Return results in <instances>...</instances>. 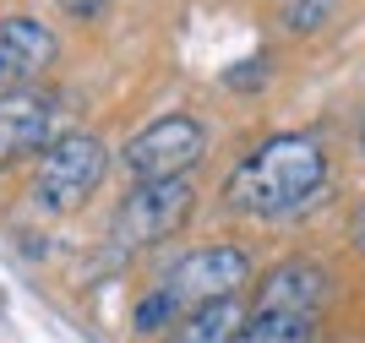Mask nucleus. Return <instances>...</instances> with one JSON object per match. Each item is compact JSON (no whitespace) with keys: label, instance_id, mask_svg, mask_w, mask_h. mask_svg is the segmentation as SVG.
Listing matches in <instances>:
<instances>
[{"label":"nucleus","instance_id":"nucleus-1","mask_svg":"<svg viewBox=\"0 0 365 343\" xmlns=\"http://www.w3.org/2000/svg\"><path fill=\"white\" fill-rule=\"evenodd\" d=\"M327 180L317 136H273L257 153H245L235 175L224 180V208L245 218H278V213L305 208Z\"/></svg>","mask_w":365,"mask_h":343},{"label":"nucleus","instance_id":"nucleus-2","mask_svg":"<svg viewBox=\"0 0 365 343\" xmlns=\"http://www.w3.org/2000/svg\"><path fill=\"white\" fill-rule=\"evenodd\" d=\"M109 169V153L104 142L93 131H66L55 136L44 153H38V180H33V202L44 213H71L82 208L93 191H98V180Z\"/></svg>","mask_w":365,"mask_h":343},{"label":"nucleus","instance_id":"nucleus-3","mask_svg":"<svg viewBox=\"0 0 365 343\" xmlns=\"http://www.w3.org/2000/svg\"><path fill=\"white\" fill-rule=\"evenodd\" d=\"M202 153H207V136L191 115H164L153 120L148 131H137L131 142L120 148V164L125 175L148 185V180H185V169L202 164Z\"/></svg>","mask_w":365,"mask_h":343},{"label":"nucleus","instance_id":"nucleus-4","mask_svg":"<svg viewBox=\"0 0 365 343\" xmlns=\"http://www.w3.org/2000/svg\"><path fill=\"white\" fill-rule=\"evenodd\" d=\"M191 202H197V196H191L185 180H148V185H137V191L120 202L115 224H109V240H115L120 251L158 245V240H169L191 218Z\"/></svg>","mask_w":365,"mask_h":343},{"label":"nucleus","instance_id":"nucleus-5","mask_svg":"<svg viewBox=\"0 0 365 343\" xmlns=\"http://www.w3.org/2000/svg\"><path fill=\"white\" fill-rule=\"evenodd\" d=\"M251 278V262H245L240 245H202V251H185L175 267H169L164 289L180 305H218V300H235V289Z\"/></svg>","mask_w":365,"mask_h":343},{"label":"nucleus","instance_id":"nucleus-6","mask_svg":"<svg viewBox=\"0 0 365 343\" xmlns=\"http://www.w3.org/2000/svg\"><path fill=\"white\" fill-rule=\"evenodd\" d=\"M49 131H55L49 98H38V93H28V88L0 93V164L28 158V153H44Z\"/></svg>","mask_w":365,"mask_h":343},{"label":"nucleus","instance_id":"nucleus-7","mask_svg":"<svg viewBox=\"0 0 365 343\" xmlns=\"http://www.w3.org/2000/svg\"><path fill=\"white\" fill-rule=\"evenodd\" d=\"M55 55H61V44L44 22H33V16L0 22V82H33L55 66Z\"/></svg>","mask_w":365,"mask_h":343},{"label":"nucleus","instance_id":"nucleus-8","mask_svg":"<svg viewBox=\"0 0 365 343\" xmlns=\"http://www.w3.org/2000/svg\"><path fill=\"white\" fill-rule=\"evenodd\" d=\"M327 300V272L311 262H284L262 278L257 311H294V316H317V305Z\"/></svg>","mask_w":365,"mask_h":343},{"label":"nucleus","instance_id":"nucleus-9","mask_svg":"<svg viewBox=\"0 0 365 343\" xmlns=\"http://www.w3.org/2000/svg\"><path fill=\"white\" fill-rule=\"evenodd\" d=\"M311 322L317 316H294V311H257L245 316L240 332L229 343H311Z\"/></svg>","mask_w":365,"mask_h":343},{"label":"nucleus","instance_id":"nucleus-10","mask_svg":"<svg viewBox=\"0 0 365 343\" xmlns=\"http://www.w3.org/2000/svg\"><path fill=\"white\" fill-rule=\"evenodd\" d=\"M235 332H240L235 327V300H218V305H197L169 332V343H229Z\"/></svg>","mask_w":365,"mask_h":343},{"label":"nucleus","instance_id":"nucleus-11","mask_svg":"<svg viewBox=\"0 0 365 343\" xmlns=\"http://www.w3.org/2000/svg\"><path fill=\"white\" fill-rule=\"evenodd\" d=\"M180 311H185V305H180L175 295H169L164 284H158V289H153V295L137 305V316H131V322H137V332H164V327H169V322H175Z\"/></svg>","mask_w":365,"mask_h":343},{"label":"nucleus","instance_id":"nucleus-12","mask_svg":"<svg viewBox=\"0 0 365 343\" xmlns=\"http://www.w3.org/2000/svg\"><path fill=\"white\" fill-rule=\"evenodd\" d=\"M333 11V0H284V28L289 33H317Z\"/></svg>","mask_w":365,"mask_h":343},{"label":"nucleus","instance_id":"nucleus-13","mask_svg":"<svg viewBox=\"0 0 365 343\" xmlns=\"http://www.w3.org/2000/svg\"><path fill=\"white\" fill-rule=\"evenodd\" d=\"M55 6H61L66 16H76V22H88V16H98L109 6V0H55Z\"/></svg>","mask_w":365,"mask_h":343},{"label":"nucleus","instance_id":"nucleus-14","mask_svg":"<svg viewBox=\"0 0 365 343\" xmlns=\"http://www.w3.org/2000/svg\"><path fill=\"white\" fill-rule=\"evenodd\" d=\"M354 240H360V245H365V213H360V224H354Z\"/></svg>","mask_w":365,"mask_h":343},{"label":"nucleus","instance_id":"nucleus-15","mask_svg":"<svg viewBox=\"0 0 365 343\" xmlns=\"http://www.w3.org/2000/svg\"><path fill=\"white\" fill-rule=\"evenodd\" d=\"M360 142H365V126H360Z\"/></svg>","mask_w":365,"mask_h":343}]
</instances>
